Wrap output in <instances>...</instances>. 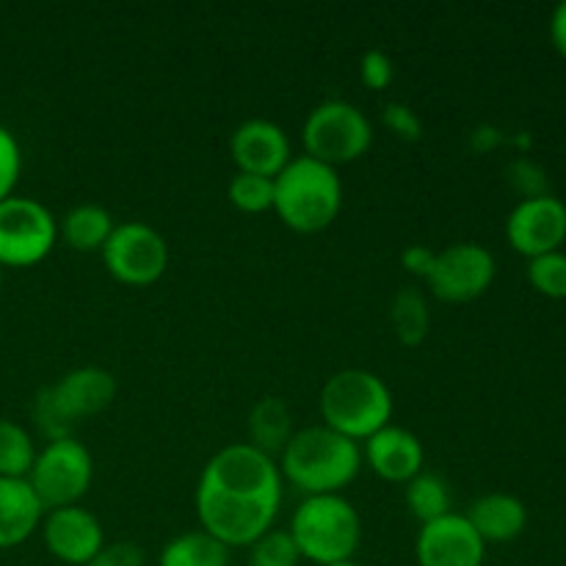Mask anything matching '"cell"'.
<instances>
[{"instance_id":"1","label":"cell","mask_w":566,"mask_h":566,"mask_svg":"<svg viewBox=\"0 0 566 566\" xmlns=\"http://www.w3.org/2000/svg\"><path fill=\"white\" fill-rule=\"evenodd\" d=\"M193 503L205 534L230 551L254 545L280 514V468L249 442L221 448L205 464Z\"/></svg>"},{"instance_id":"2","label":"cell","mask_w":566,"mask_h":566,"mask_svg":"<svg viewBox=\"0 0 566 566\" xmlns=\"http://www.w3.org/2000/svg\"><path fill=\"white\" fill-rule=\"evenodd\" d=\"M276 468L282 479L304 497L343 495L363 468V448L329 426H307L293 431Z\"/></svg>"},{"instance_id":"3","label":"cell","mask_w":566,"mask_h":566,"mask_svg":"<svg viewBox=\"0 0 566 566\" xmlns=\"http://www.w3.org/2000/svg\"><path fill=\"white\" fill-rule=\"evenodd\" d=\"M340 208L343 182L335 166L298 155L274 177V210L293 232H324L337 219Z\"/></svg>"},{"instance_id":"4","label":"cell","mask_w":566,"mask_h":566,"mask_svg":"<svg viewBox=\"0 0 566 566\" xmlns=\"http://www.w3.org/2000/svg\"><path fill=\"white\" fill-rule=\"evenodd\" d=\"M318 409L324 426L348 440L365 442L392 420V392L381 376L346 368L326 379Z\"/></svg>"},{"instance_id":"5","label":"cell","mask_w":566,"mask_h":566,"mask_svg":"<svg viewBox=\"0 0 566 566\" xmlns=\"http://www.w3.org/2000/svg\"><path fill=\"white\" fill-rule=\"evenodd\" d=\"M291 536L298 553L318 566L354 562L363 542V520L343 495L304 497L291 517Z\"/></svg>"},{"instance_id":"6","label":"cell","mask_w":566,"mask_h":566,"mask_svg":"<svg viewBox=\"0 0 566 566\" xmlns=\"http://www.w3.org/2000/svg\"><path fill=\"white\" fill-rule=\"evenodd\" d=\"M304 153L326 166L359 160L374 144V127L368 116L346 99H326L315 105L302 127Z\"/></svg>"},{"instance_id":"7","label":"cell","mask_w":566,"mask_h":566,"mask_svg":"<svg viewBox=\"0 0 566 566\" xmlns=\"http://www.w3.org/2000/svg\"><path fill=\"white\" fill-rule=\"evenodd\" d=\"M94 479L92 453L75 437L66 440H53L36 453L33 468L28 473V484L36 492L44 512L64 506H77L88 492Z\"/></svg>"},{"instance_id":"8","label":"cell","mask_w":566,"mask_h":566,"mask_svg":"<svg viewBox=\"0 0 566 566\" xmlns=\"http://www.w3.org/2000/svg\"><path fill=\"white\" fill-rule=\"evenodd\" d=\"M59 221L42 202L31 197H17L0 202V265L28 269L42 263L55 247Z\"/></svg>"},{"instance_id":"9","label":"cell","mask_w":566,"mask_h":566,"mask_svg":"<svg viewBox=\"0 0 566 566\" xmlns=\"http://www.w3.org/2000/svg\"><path fill=\"white\" fill-rule=\"evenodd\" d=\"M99 252L108 274L127 287L155 285L169 265V247L164 235L142 221L116 224Z\"/></svg>"},{"instance_id":"10","label":"cell","mask_w":566,"mask_h":566,"mask_svg":"<svg viewBox=\"0 0 566 566\" xmlns=\"http://www.w3.org/2000/svg\"><path fill=\"white\" fill-rule=\"evenodd\" d=\"M495 280V258L481 243H451L437 252L434 269H431L429 291L440 302L464 304L484 296Z\"/></svg>"},{"instance_id":"11","label":"cell","mask_w":566,"mask_h":566,"mask_svg":"<svg viewBox=\"0 0 566 566\" xmlns=\"http://www.w3.org/2000/svg\"><path fill=\"white\" fill-rule=\"evenodd\" d=\"M506 238L525 258L558 252L566 243V205L553 193L523 199L506 219Z\"/></svg>"},{"instance_id":"12","label":"cell","mask_w":566,"mask_h":566,"mask_svg":"<svg viewBox=\"0 0 566 566\" xmlns=\"http://www.w3.org/2000/svg\"><path fill=\"white\" fill-rule=\"evenodd\" d=\"M486 545L464 514H446L420 525L415 556L420 566H481Z\"/></svg>"},{"instance_id":"13","label":"cell","mask_w":566,"mask_h":566,"mask_svg":"<svg viewBox=\"0 0 566 566\" xmlns=\"http://www.w3.org/2000/svg\"><path fill=\"white\" fill-rule=\"evenodd\" d=\"M42 539L50 556L70 566L92 562L105 545V534L99 520L83 506H64L44 512Z\"/></svg>"},{"instance_id":"14","label":"cell","mask_w":566,"mask_h":566,"mask_svg":"<svg viewBox=\"0 0 566 566\" xmlns=\"http://www.w3.org/2000/svg\"><path fill=\"white\" fill-rule=\"evenodd\" d=\"M230 155L238 171L274 180L291 164V142L285 130L269 119H247L230 136Z\"/></svg>"},{"instance_id":"15","label":"cell","mask_w":566,"mask_h":566,"mask_svg":"<svg viewBox=\"0 0 566 566\" xmlns=\"http://www.w3.org/2000/svg\"><path fill=\"white\" fill-rule=\"evenodd\" d=\"M363 459L379 479L390 481V484H407L415 475L423 473L426 453L423 442L412 431L387 423L385 429L365 440Z\"/></svg>"},{"instance_id":"16","label":"cell","mask_w":566,"mask_h":566,"mask_svg":"<svg viewBox=\"0 0 566 566\" xmlns=\"http://www.w3.org/2000/svg\"><path fill=\"white\" fill-rule=\"evenodd\" d=\"M50 390H53L61 412L70 418L72 426H77L81 420L94 418L114 403L116 379L111 370L97 368V365H83V368L70 370L59 381H53Z\"/></svg>"},{"instance_id":"17","label":"cell","mask_w":566,"mask_h":566,"mask_svg":"<svg viewBox=\"0 0 566 566\" xmlns=\"http://www.w3.org/2000/svg\"><path fill=\"white\" fill-rule=\"evenodd\" d=\"M44 506L28 479L0 475V551L17 547L42 525Z\"/></svg>"},{"instance_id":"18","label":"cell","mask_w":566,"mask_h":566,"mask_svg":"<svg viewBox=\"0 0 566 566\" xmlns=\"http://www.w3.org/2000/svg\"><path fill=\"white\" fill-rule=\"evenodd\" d=\"M473 525L475 534L486 542H514L528 525V509L520 497L506 492H490V495L473 501L470 512L464 514Z\"/></svg>"},{"instance_id":"19","label":"cell","mask_w":566,"mask_h":566,"mask_svg":"<svg viewBox=\"0 0 566 566\" xmlns=\"http://www.w3.org/2000/svg\"><path fill=\"white\" fill-rule=\"evenodd\" d=\"M293 437V415L280 398H260L249 412V446L265 457H280Z\"/></svg>"},{"instance_id":"20","label":"cell","mask_w":566,"mask_h":566,"mask_svg":"<svg viewBox=\"0 0 566 566\" xmlns=\"http://www.w3.org/2000/svg\"><path fill=\"white\" fill-rule=\"evenodd\" d=\"M114 227V219L103 205H77L64 216L59 232L66 247L75 252H94L105 247Z\"/></svg>"},{"instance_id":"21","label":"cell","mask_w":566,"mask_h":566,"mask_svg":"<svg viewBox=\"0 0 566 566\" xmlns=\"http://www.w3.org/2000/svg\"><path fill=\"white\" fill-rule=\"evenodd\" d=\"M158 566H230V547L205 534L202 528L186 531L166 542Z\"/></svg>"},{"instance_id":"22","label":"cell","mask_w":566,"mask_h":566,"mask_svg":"<svg viewBox=\"0 0 566 566\" xmlns=\"http://www.w3.org/2000/svg\"><path fill=\"white\" fill-rule=\"evenodd\" d=\"M403 503H407L409 514L420 520V525L453 512L451 486L437 473H418L412 481H407L403 484Z\"/></svg>"},{"instance_id":"23","label":"cell","mask_w":566,"mask_h":566,"mask_svg":"<svg viewBox=\"0 0 566 566\" xmlns=\"http://www.w3.org/2000/svg\"><path fill=\"white\" fill-rule=\"evenodd\" d=\"M390 324L403 346H420L431 329V310L420 287H401L392 296Z\"/></svg>"},{"instance_id":"24","label":"cell","mask_w":566,"mask_h":566,"mask_svg":"<svg viewBox=\"0 0 566 566\" xmlns=\"http://www.w3.org/2000/svg\"><path fill=\"white\" fill-rule=\"evenodd\" d=\"M36 453L31 434L20 423L0 418V475L3 479H28Z\"/></svg>"},{"instance_id":"25","label":"cell","mask_w":566,"mask_h":566,"mask_svg":"<svg viewBox=\"0 0 566 566\" xmlns=\"http://www.w3.org/2000/svg\"><path fill=\"white\" fill-rule=\"evenodd\" d=\"M227 199L232 208L243 210V213H265L274 210V180L260 175H247L238 171L227 186Z\"/></svg>"},{"instance_id":"26","label":"cell","mask_w":566,"mask_h":566,"mask_svg":"<svg viewBox=\"0 0 566 566\" xmlns=\"http://www.w3.org/2000/svg\"><path fill=\"white\" fill-rule=\"evenodd\" d=\"M298 562H302V553L291 531L271 528L254 545H249V566H298Z\"/></svg>"},{"instance_id":"27","label":"cell","mask_w":566,"mask_h":566,"mask_svg":"<svg viewBox=\"0 0 566 566\" xmlns=\"http://www.w3.org/2000/svg\"><path fill=\"white\" fill-rule=\"evenodd\" d=\"M528 282L547 298H566V252H547L528 260Z\"/></svg>"},{"instance_id":"28","label":"cell","mask_w":566,"mask_h":566,"mask_svg":"<svg viewBox=\"0 0 566 566\" xmlns=\"http://www.w3.org/2000/svg\"><path fill=\"white\" fill-rule=\"evenodd\" d=\"M31 418L48 442L66 440V437H72V431H75V426L70 423V418H66V415L61 412L59 403H55L50 385H44L42 390H36V396H33Z\"/></svg>"},{"instance_id":"29","label":"cell","mask_w":566,"mask_h":566,"mask_svg":"<svg viewBox=\"0 0 566 566\" xmlns=\"http://www.w3.org/2000/svg\"><path fill=\"white\" fill-rule=\"evenodd\" d=\"M22 155L14 133L6 125H0V202L14 193L17 180H20Z\"/></svg>"},{"instance_id":"30","label":"cell","mask_w":566,"mask_h":566,"mask_svg":"<svg viewBox=\"0 0 566 566\" xmlns=\"http://www.w3.org/2000/svg\"><path fill=\"white\" fill-rule=\"evenodd\" d=\"M506 177L514 191L523 193V199H536L547 193V177L542 171V166H536L534 160L517 158L514 164H509Z\"/></svg>"},{"instance_id":"31","label":"cell","mask_w":566,"mask_h":566,"mask_svg":"<svg viewBox=\"0 0 566 566\" xmlns=\"http://www.w3.org/2000/svg\"><path fill=\"white\" fill-rule=\"evenodd\" d=\"M381 119H385V125L390 127L398 138H403V142H418V138L423 136L420 116L403 103H387L385 111H381Z\"/></svg>"},{"instance_id":"32","label":"cell","mask_w":566,"mask_h":566,"mask_svg":"<svg viewBox=\"0 0 566 566\" xmlns=\"http://www.w3.org/2000/svg\"><path fill=\"white\" fill-rule=\"evenodd\" d=\"M392 75H396V70H392L390 55L381 53V50H368L363 55V61H359V77L374 92H381V88L390 86Z\"/></svg>"},{"instance_id":"33","label":"cell","mask_w":566,"mask_h":566,"mask_svg":"<svg viewBox=\"0 0 566 566\" xmlns=\"http://www.w3.org/2000/svg\"><path fill=\"white\" fill-rule=\"evenodd\" d=\"M144 547L136 542H111L99 547L97 556L83 566H144Z\"/></svg>"},{"instance_id":"34","label":"cell","mask_w":566,"mask_h":566,"mask_svg":"<svg viewBox=\"0 0 566 566\" xmlns=\"http://www.w3.org/2000/svg\"><path fill=\"white\" fill-rule=\"evenodd\" d=\"M434 258L437 252L434 249L423 247V243H412V247H407L401 252V265L409 271V274L420 276V280H429L431 269H434Z\"/></svg>"},{"instance_id":"35","label":"cell","mask_w":566,"mask_h":566,"mask_svg":"<svg viewBox=\"0 0 566 566\" xmlns=\"http://www.w3.org/2000/svg\"><path fill=\"white\" fill-rule=\"evenodd\" d=\"M551 39H553V44H556L558 53H562L566 59V0H564V3H558L556 9H553Z\"/></svg>"},{"instance_id":"36","label":"cell","mask_w":566,"mask_h":566,"mask_svg":"<svg viewBox=\"0 0 566 566\" xmlns=\"http://www.w3.org/2000/svg\"><path fill=\"white\" fill-rule=\"evenodd\" d=\"M329 566H359L357 562H340V564H329Z\"/></svg>"},{"instance_id":"37","label":"cell","mask_w":566,"mask_h":566,"mask_svg":"<svg viewBox=\"0 0 566 566\" xmlns=\"http://www.w3.org/2000/svg\"><path fill=\"white\" fill-rule=\"evenodd\" d=\"M0 285H3V265H0Z\"/></svg>"}]
</instances>
